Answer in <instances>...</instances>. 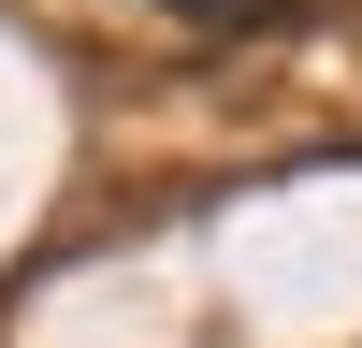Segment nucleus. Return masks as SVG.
<instances>
[{"instance_id": "f257e3e1", "label": "nucleus", "mask_w": 362, "mask_h": 348, "mask_svg": "<svg viewBox=\"0 0 362 348\" xmlns=\"http://www.w3.org/2000/svg\"><path fill=\"white\" fill-rule=\"evenodd\" d=\"M160 15H189V29H276L290 0H160Z\"/></svg>"}]
</instances>
